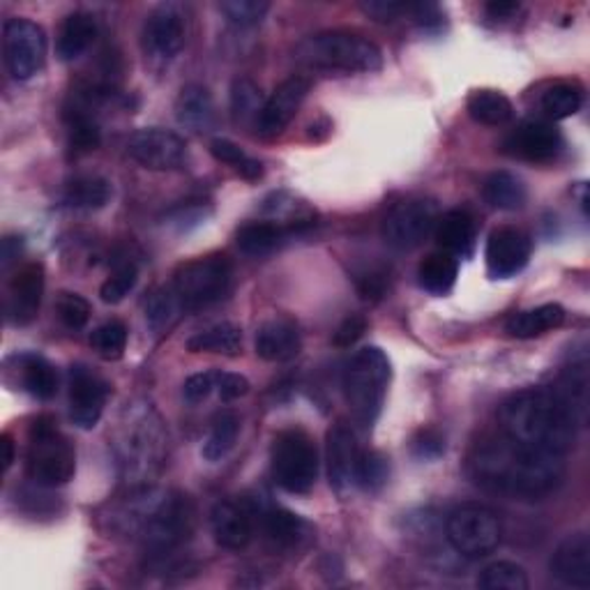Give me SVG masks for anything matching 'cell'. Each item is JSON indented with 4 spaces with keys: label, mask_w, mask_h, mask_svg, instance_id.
Wrapping results in <instances>:
<instances>
[{
    "label": "cell",
    "mask_w": 590,
    "mask_h": 590,
    "mask_svg": "<svg viewBox=\"0 0 590 590\" xmlns=\"http://www.w3.org/2000/svg\"><path fill=\"white\" fill-rule=\"evenodd\" d=\"M188 351L238 355L242 351V330L234 324L211 326V328L201 330L188 339Z\"/></svg>",
    "instance_id": "obj_36"
},
{
    "label": "cell",
    "mask_w": 590,
    "mask_h": 590,
    "mask_svg": "<svg viewBox=\"0 0 590 590\" xmlns=\"http://www.w3.org/2000/svg\"><path fill=\"white\" fill-rule=\"evenodd\" d=\"M265 537L280 549L298 552L311 540V526L298 514L284 508H265L259 517Z\"/></svg>",
    "instance_id": "obj_24"
},
{
    "label": "cell",
    "mask_w": 590,
    "mask_h": 590,
    "mask_svg": "<svg viewBox=\"0 0 590 590\" xmlns=\"http://www.w3.org/2000/svg\"><path fill=\"white\" fill-rule=\"evenodd\" d=\"M360 8L374 21H378V24H390V21L408 14L411 3H397V0H370V3H362Z\"/></svg>",
    "instance_id": "obj_50"
},
{
    "label": "cell",
    "mask_w": 590,
    "mask_h": 590,
    "mask_svg": "<svg viewBox=\"0 0 590 590\" xmlns=\"http://www.w3.org/2000/svg\"><path fill=\"white\" fill-rule=\"evenodd\" d=\"M98 19L90 12H72L63 21L58 42H56V54L63 63H72L81 58L93 42L98 39Z\"/></svg>",
    "instance_id": "obj_26"
},
{
    "label": "cell",
    "mask_w": 590,
    "mask_h": 590,
    "mask_svg": "<svg viewBox=\"0 0 590 590\" xmlns=\"http://www.w3.org/2000/svg\"><path fill=\"white\" fill-rule=\"evenodd\" d=\"M411 450H413V455L422 462L439 459L445 452V439L436 429H420L411 441Z\"/></svg>",
    "instance_id": "obj_48"
},
{
    "label": "cell",
    "mask_w": 590,
    "mask_h": 590,
    "mask_svg": "<svg viewBox=\"0 0 590 590\" xmlns=\"http://www.w3.org/2000/svg\"><path fill=\"white\" fill-rule=\"evenodd\" d=\"M109 399V383L86 365L70 370V416L79 429L98 427Z\"/></svg>",
    "instance_id": "obj_16"
},
{
    "label": "cell",
    "mask_w": 590,
    "mask_h": 590,
    "mask_svg": "<svg viewBox=\"0 0 590 590\" xmlns=\"http://www.w3.org/2000/svg\"><path fill=\"white\" fill-rule=\"evenodd\" d=\"M21 247H24V242H21V238L8 236V238L3 240V270H8V268L12 265V261L19 259Z\"/></svg>",
    "instance_id": "obj_55"
},
{
    "label": "cell",
    "mask_w": 590,
    "mask_h": 590,
    "mask_svg": "<svg viewBox=\"0 0 590 590\" xmlns=\"http://www.w3.org/2000/svg\"><path fill=\"white\" fill-rule=\"evenodd\" d=\"M257 355L265 362H288L303 349L300 330L288 319H272L259 326L254 339Z\"/></svg>",
    "instance_id": "obj_23"
},
{
    "label": "cell",
    "mask_w": 590,
    "mask_h": 590,
    "mask_svg": "<svg viewBox=\"0 0 590 590\" xmlns=\"http://www.w3.org/2000/svg\"><path fill=\"white\" fill-rule=\"evenodd\" d=\"M180 314H183V307H180L171 286L157 288L150 293V298L146 303V319L155 332L169 330Z\"/></svg>",
    "instance_id": "obj_43"
},
{
    "label": "cell",
    "mask_w": 590,
    "mask_h": 590,
    "mask_svg": "<svg viewBox=\"0 0 590 590\" xmlns=\"http://www.w3.org/2000/svg\"><path fill=\"white\" fill-rule=\"evenodd\" d=\"M178 123L192 132H208L215 125V102L206 86L190 83L175 100Z\"/></svg>",
    "instance_id": "obj_28"
},
{
    "label": "cell",
    "mask_w": 590,
    "mask_h": 590,
    "mask_svg": "<svg viewBox=\"0 0 590 590\" xmlns=\"http://www.w3.org/2000/svg\"><path fill=\"white\" fill-rule=\"evenodd\" d=\"M445 537L459 556L485 558L501 544L503 526L491 508L480 503H464L447 514Z\"/></svg>",
    "instance_id": "obj_10"
},
{
    "label": "cell",
    "mask_w": 590,
    "mask_h": 590,
    "mask_svg": "<svg viewBox=\"0 0 590 590\" xmlns=\"http://www.w3.org/2000/svg\"><path fill=\"white\" fill-rule=\"evenodd\" d=\"M565 321V309L560 305H540L535 309L529 311H519L514 314L512 319L508 321L506 330L508 334L517 337V339H533V337H542L556 328H560Z\"/></svg>",
    "instance_id": "obj_30"
},
{
    "label": "cell",
    "mask_w": 590,
    "mask_h": 590,
    "mask_svg": "<svg viewBox=\"0 0 590 590\" xmlns=\"http://www.w3.org/2000/svg\"><path fill=\"white\" fill-rule=\"evenodd\" d=\"M127 326L123 321H106L90 334V347L104 360H121L127 349Z\"/></svg>",
    "instance_id": "obj_44"
},
{
    "label": "cell",
    "mask_w": 590,
    "mask_h": 590,
    "mask_svg": "<svg viewBox=\"0 0 590 590\" xmlns=\"http://www.w3.org/2000/svg\"><path fill=\"white\" fill-rule=\"evenodd\" d=\"M483 196L496 211H519L529 198L526 185L510 171H493L485 178Z\"/></svg>",
    "instance_id": "obj_32"
},
{
    "label": "cell",
    "mask_w": 590,
    "mask_h": 590,
    "mask_svg": "<svg viewBox=\"0 0 590 590\" xmlns=\"http://www.w3.org/2000/svg\"><path fill=\"white\" fill-rule=\"evenodd\" d=\"M188 10L180 3L157 5L144 24L141 47L155 60H171L188 42Z\"/></svg>",
    "instance_id": "obj_13"
},
{
    "label": "cell",
    "mask_w": 590,
    "mask_h": 590,
    "mask_svg": "<svg viewBox=\"0 0 590 590\" xmlns=\"http://www.w3.org/2000/svg\"><path fill=\"white\" fill-rule=\"evenodd\" d=\"M3 58L16 81L35 77L47 60V33L31 19L14 16L3 26Z\"/></svg>",
    "instance_id": "obj_12"
},
{
    "label": "cell",
    "mask_w": 590,
    "mask_h": 590,
    "mask_svg": "<svg viewBox=\"0 0 590 590\" xmlns=\"http://www.w3.org/2000/svg\"><path fill=\"white\" fill-rule=\"evenodd\" d=\"M213 390H217V372H201V374H194L185 381L183 395H185L188 404L196 406L201 401H206Z\"/></svg>",
    "instance_id": "obj_49"
},
{
    "label": "cell",
    "mask_w": 590,
    "mask_h": 590,
    "mask_svg": "<svg viewBox=\"0 0 590 590\" xmlns=\"http://www.w3.org/2000/svg\"><path fill=\"white\" fill-rule=\"evenodd\" d=\"M56 314L67 330H81L90 321V305L79 293L63 291L56 300Z\"/></svg>",
    "instance_id": "obj_47"
},
{
    "label": "cell",
    "mask_w": 590,
    "mask_h": 590,
    "mask_svg": "<svg viewBox=\"0 0 590 590\" xmlns=\"http://www.w3.org/2000/svg\"><path fill=\"white\" fill-rule=\"evenodd\" d=\"M519 10V3H510V0H493L487 5V14L491 19H510Z\"/></svg>",
    "instance_id": "obj_54"
},
{
    "label": "cell",
    "mask_w": 590,
    "mask_h": 590,
    "mask_svg": "<svg viewBox=\"0 0 590 590\" xmlns=\"http://www.w3.org/2000/svg\"><path fill=\"white\" fill-rule=\"evenodd\" d=\"M393 378V365L388 355L378 347L360 349L344 370V397L353 413V420L365 429H374L381 418L385 395Z\"/></svg>",
    "instance_id": "obj_6"
},
{
    "label": "cell",
    "mask_w": 590,
    "mask_h": 590,
    "mask_svg": "<svg viewBox=\"0 0 590 590\" xmlns=\"http://www.w3.org/2000/svg\"><path fill=\"white\" fill-rule=\"evenodd\" d=\"M498 418L506 436L563 457L572 450L581 424L570 404L554 388H529L512 395Z\"/></svg>",
    "instance_id": "obj_3"
},
{
    "label": "cell",
    "mask_w": 590,
    "mask_h": 590,
    "mask_svg": "<svg viewBox=\"0 0 590 590\" xmlns=\"http://www.w3.org/2000/svg\"><path fill=\"white\" fill-rule=\"evenodd\" d=\"M0 445H3V468L10 470V466H12V462H14V443H12V439L5 434L3 439H0Z\"/></svg>",
    "instance_id": "obj_56"
},
{
    "label": "cell",
    "mask_w": 590,
    "mask_h": 590,
    "mask_svg": "<svg viewBox=\"0 0 590 590\" xmlns=\"http://www.w3.org/2000/svg\"><path fill=\"white\" fill-rule=\"evenodd\" d=\"M272 478L295 496L309 493L319 480V450L303 429H284L272 443Z\"/></svg>",
    "instance_id": "obj_9"
},
{
    "label": "cell",
    "mask_w": 590,
    "mask_h": 590,
    "mask_svg": "<svg viewBox=\"0 0 590 590\" xmlns=\"http://www.w3.org/2000/svg\"><path fill=\"white\" fill-rule=\"evenodd\" d=\"M263 98L261 88L249 79L238 77L231 86V116L238 125H259L261 111H263Z\"/></svg>",
    "instance_id": "obj_38"
},
{
    "label": "cell",
    "mask_w": 590,
    "mask_h": 590,
    "mask_svg": "<svg viewBox=\"0 0 590 590\" xmlns=\"http://www.w3.org/2000/svg\"><path fill=\"white\" fill-rule=\"evenodd\" d=\"M12 362L16 365V378L21 381V390H26L35 399H54L58 393V370L52 362L37 353H21L14 355Z\"/></svg>",
    "instance_id": "obj_25"
},
{
    "label": "cell",
    "mask_w": 590,
    "mask_h": 590,
    "mask_svg": "<svg viewBox=\"0 0 590 590\" xmlns=\"http://www.w3.org/2000/svg\"><path fill=\"white\" fill-rule=\"evenodd\" d=\"M533 252L529 234L517 226H498L487 240V270L491 280H510L526 268Z\"/></svg>",
    "instance_id": "obj_15"
},
{
    "label": "cell",
    "mask_w": 590,
    "mask_h": 590,
    "mask_svg": "<svg viewBox=\"0 0 590 590\" xmlns=\"http://www.w3.org/2000/svg\"><path fill=\"white\" fill-rule=\"evenodd\" d=\"M439 206L431 198H406L385 215L381 234L383 240L399 252H411L420 247L439 224Z\"/></svg>",
    "instance_id": "obj_11"
},
{
    "label": "cell",
    "mask_w": 590,
    "mask_h": 590,
    "mask_svg": "<svg viewBox=\"0 0 590 590\" xmlns=\"http://www.w3.org/2000/svg\"><path fill=\"white\" fill-rule=\"evenodd\" d=\"M194 517L196 510L190 496L139 487L129 489L123 501L111 508L106 521L113 533L139 542L152 556L164 558L190 540Z\"/></svg>",
    "instance_id": "obj_2"
},
{
    "label": "cell",
    "mask_w": 590,
    "mask_h": 590,
    "mask_svg": "<svg viewBox=\"0 0 590 590\" xmlns=\"http://www.w3.org/2000/svg\"><path fill=\"white\" fill-rule=\"evenodd\" d=\"M311 88V81L307 77H291L284 83H280L275 88V93H272L261 111L259 118V134L265 136V139H272V136L282 134L288 123L295 118V113L303 106L307 93Z\"/></svg>",
    "instance_id": "obj_19"
},
{
    "label": "cell",
    "mask_w": 590,
    "mask_h": 590,
    "mask_svg": "<svg viewBox=\"0 0 590 590\" xmlns=\"http://www.w3.org/2000/svg\"><path fill=\"white\" fill-rule=\"evenodd\" d=\"M459 263L447 252L429 254L418 268V282L431 295H447L457 284Z\"/></svg>",
    "instance_id": "obj_35"
},
{
    "label": "cell",
    "mask_w": 590,
    "mask_h": 590,
    "mask_svg": "<svg viewBox=\"0 0 590 590\" xmlns=\"http://www.w3.org/2000/svg\"><path fill=\"white\" fill-rule=\"evenodd\" d=\"M234 265L229 257L211 254L188 261L175 270L171 291L183 311H198L219 303L231 291Z\"/></svg>",
    "instance_id": "obj_8"
},
{
    "label": "cell",
    "mask_w": 590,
    "mask_h": 590,
    "mask_svg": "<svg viewBox=\"0 0 590 590\" xmlns=\"http://www.w3.org/2000/svg\"><path fill=\"white\" fill-rule=\"evenodd\" d=\"M44 295V268L42 263L21 265L5 295V316L12 326H29L37 319Z\"/></svg>",
    "instance_id": "obj_17"
},
{
    "label": "cell",
    "mask_w": 590,
    "mask_h": 590,
    "mask_svg": "<svg viewBox=\"0 0 590 590\" xmlns=\"http://www.w3.org/2000/svg\"><path fill=\"white\" fill-rule=\"evenodd\" d=\"M358 291L365 300H381L385 295V288H388V280H385V272H362V275L355 280Z\"/></svg>",
    "instance_id": "obj_53"
},
{
    "label": "cell",
    "mask_w": 590,
    "mask_h": 590,
    "mask_svg": "<svg viewBox=\"0 0 590 590\" xmlns=\"http://www.w3.org/2000/svg\"><path fill=\"white\" fill-rule=\"evenodd\" d=\"M554 577L570 588H590V540L586 533L567 535L552 556Z\"/></svg>",
    "instance_id": "obj_22"
},
{
    "label": "cell",
    "mask_w": 590,
    "mask_h": 590,
    "mask_svg": "<svg viewBox=\"0 0 590 590\" xmlns=\"http://www.w3.org/2000/svg\"><path fill=\"white\" fill-rule=\"evenodd\" d=\"M111 198V183L102 175L95 173H83L75 175L72 180H67L63 201L70 208L79 211H100L104 208Z\"/></svg>",
    "instance_id": "obj_29"
},
{
    "label": "cell",
    "mask_w": 590,
    "mask_h": 590,
    "mask_svg": "<svg viewBox=\"0 0 590 590\" xmlns=\"http://www.w3.org/2000/svg\"><path fill=\"white\" fill-rule=\"evenodd\" d=\"M390 478L388 457L376 450L360 452L355 466V485L365 493H378Z\"/></svg>",
    "instance_id": "obj_40"
},
{
    "label": "cell",
    "mask_w": 590,
    "mask_h": 590,
    "mask_svg": "<svg viewBox=\"0 0 590 590\" xmlns=\"http://www.w3.org/2000/svg\"><path fill=\"white\" fill-rule=\"evenodd\" d=\"M360 450L355 443V434L347 422H337L328 431V447H326V462H328V480L330 489L337 496H344L351 485H355V466H358Z\"/></svg>",
    "instance_id": "obj_20"
},
{
    "label": "cell",
    "mask_w": 590,
    "mask_h": 590,
    "mask_svg": "<svg viewBox=\"0 0 590 590\" xmlns=\"http://www.w3.org/2000/svg\"><path fill=\"white\" fill-rule=\"evenodd\" d=\"M29 478L37 487H60L67 485L77 473V452L54 418H37L29 434L26 450Z\"/></svg>",
    "instance_id": "obj_7"
},
{
    "label": "cell",
    "mask_w": 590,
    "mask_h": 590,
    "mask_svg": "<svg viewBox=\"0 0 590 590\" xmlns=\"http://www.w3.org/2000/svg\"><path fill=\"white\" fill-rule=\"evenodd\" d=\"M211 152L217 162H224L234 167L242 178L247 180H259L263 175V167L254 157H249L238 144L231 139H224V136H217V139L211 141Z\"/></svg>",
    "instance_id": "obj_42"
},
{
    "label": "cell",
    "mask_w": 590,
    "mask_h": 590,
    "mask_svg": "<svg viewBox=\"0 0 590 590\" xmlns=\"http://www.w3.org/2000/svg\"><path fill=\"white\" fill-rule=\"evenodd\" d=\"M254 512L245 503L219 501L211 512V526L215 542L224 549L240 552L254 537Z\"/></svg>",
    "instance_id": "obj_21"
},
{
    "label": "cell",
    "mask_w": 590,
    "mask_h": 590,
    "mask_svg": "<svg viewBox=\"0 0 590 590\" xmlns=\"http://www.w3.org/2000/svg\"><path fill=\"white\" fill-rule=\"evenodd\" d=\"M434 234L443 252L452 257H468L473 252L478 226H475V217L468 211L455 208L439 217Z\"/></svg>",
    "instance_id": "obj_27"
},
{
    "label": "cell",
    "mask_w": 590,
    "mask_h": 590,
    "mask_svg": "<svg viewBox=\"0 0 590 590\" xmlns=\"http://www.w3.org/2000/svg\"><path fill=\"white\" fill-rule=\"evenodd\" d=\"M127 152L134 162L150 171H175L188 162V144L175 132L150 127L129 136Z\"/></svg>",
    "instance_id": "obj_14"
},
{
    "label": "cell",
    "mask_w": 590,
    "mask_h": 590,
    "mask_svg": "<svg viewBox=\"0 0 590 590\" xmlns=\"http://www.w3.org/2000/svg\"><path fill=\"white\" fill-rule=\"evenodd\" d=\"M563 134L552 121H526L521 123L508 139L506 152L526 162H552L563 150Z\"/></svg>",
    "instance_id": "obj_18"
},
{
    "label": "cell",
    "mask_w": 590,
    "mask_h": 590,
    "mask_svg": "<svg viewBox=\"0 0 590 590\" xmlns=\"http://www.w3.org/2000/svg\"><path fill=\"white\" fill-rule=\"evenodd\" d=\"M466 470L475 485L491 493L537 501L560 487L565 462L563 455L517 443L501 431L470 447Z\"/></svg>",
    "instance_id": "obj_1"
},
{
    "label": "cell",
    "mask_w": 590,
    "mask_h": 590,
    "mask_svg": "<svg viewBox=\"0 0 590 590\" xmlns=\"http://www.w3.org/2000/svg\"><path fill=\"white\" fill-rule=\"evenodd\" d=\"M219 12L229 19L234 26L249 29L261 24L270 12V3H265V0H226V3L219 5Z\"/></svg>",
    "instance_id": "obj_46"
},
{
    "label": "cell",
    "mask_w": 590,
    "mask_h": 590,
    "mask_svg": "<svg viewBox=\"0 0 590 590\" xmlns=\"http://www.w3.org/2000/svg\"><path fill=\"white\" fill-rule=\"evenodd\" d=\"M113 450H116L121 475L129 489L150 487L162 473L169 455V434L152 404H127L116 439H113Z\"/></svg>",
    "instance_id": "obj_4"
},
{
    "label": "cell",
    "mask_w": 590,
    "mask_h": 590,
    "mask_svg": "<svg viewBox=\"0 0 590 590\" xmlns=\"http://www.w3.org/2000/svg\"><path fill=\"white\" fill-rule=\"evenodd\" d=\"M478 586L487 590H529V575L517 563L496 560L480 572Z\"/></svg>",
    "instance_id": "obj_41"
},
{
    "label": "cell",
    "mask_w": 590,
    "mask_h": 590,
    "mask_svg": "<svg viewBox=\"0 0 590 590\" xmlns=\"http://www.w3.org/2000/svg\"><path fill=\"white\" fill-rule=\"evenodd\" d=\"M293 236L288 229H284L277 222H249L240 226L236 236L238 247L249 257H265L288 238Z\"/></svg>",
    "instance_id": "obj_34"
},
{
    "label": "cell",
    "mask_w": 590,
    "mask_h": 590,
    "mask_svg": "<svg viewBox=\"0 0 590 590\" xmlns=\"http://www.w3.org/2000/svg\"><path fill=\"white\" fill-rule=\"evenodd\" d=\"M295 63L314 72H378L383 52L372 39L353 31H324L305 37L293 52Z\"/></svg>",
    "instance_id": "obj_5"
},
{
    "label": "cell",
    "mask_w": 590,
    "mask_h": 590,
    "mask_svg": "<svg viewBox=\"0 0 590 590\" xmlns=\"http://www.w3.org/2000/svg\"><path fill=\"white\" fill-rule=\"evenodd\" d=\"M365 330H367V319H365V316L351 314V316H347V319L342 321V326L337 328V332L332 337V342L339 349H351L358 342V339L362 334H365Z\"/></svg>",
    "instance_id": "obj_51"
},
{
    "label": "cell",
    "mask_w": 590,
    "mask_h": 590,
    "mask_svg": "<svg viewBox=\"0 0 590 590\" xmlns=\"http://www.w3.org/2000/svg\"><path fill=\"white\" fill-rule=\"evenodd\" d=\"M217 393L222 401H236L249 393V381L240 374L217 372Z\"/></svg>",
    "instance_id": "obj_52"
},
{
    "label": "cell",
    "mask_w": 590,
    "mask_h": 590,
    "mask_svg": "<svg viewBox=\"0 0 590 590\" xmlns=\"http://www.w3.org/2000/svg\"><path fill=\"white\" fill-rule=\"evenodd\" d=\"M136 282H139V268H136L134 261L125 259V261L116 263L109 280L100 288L102 303H106V305L123 303L125 295H129V291L136 286Z\"/></svg>",
    "instance_id": "obj_45"
},
{
    "label": "cell",
    "mask_w": 590,
    "mask_h": 590,
    "mask_svg": "<svg viewBox=\"0 0 590 590\" xmlns=\"http://www.w3.org/2000/svg\"><path fill=\"white\" fill-rule=\"evenodd\" d=\"M238 434H240L238 416L229 413V411L219 413L213 420V427H211V434H208L206 443H203V450H201L203 459L211 462V464L224 459L234 450V445L238 441Z\"/></svg>",
    "instance_id": "obj_37"
},
{
    "label": "cell",
    "mask_w": 590,
    "mask_h": 590,
    "mask_svg": "<svg viewBox=\"0 0 590 590\" xmlns=\"http://www.w3.org/2000/svg\"><path fill=\"white\" fill-rule=\"evenodd\" d=\"M65 123H67V141H70L75 155H88L100 148L102 132L95 113H90V109L72 102L65 111Z\"/></svg>",
    "instance_id": "obj_31"
},
{
    "label": "cell",
    "mask_w": 590,
    "mask_h": 590,
    "mask_svg": "<svg viewBox=\"0 0 590 590\" xmlns=\"http://www.w3.org/2000/svg\"><path fill=\"white\" fill-rule=\"evenodd\" d=\"M466 109L470 113V118L480 125L498 127L512 121L514 116V106L512 102L501 93V90H491V88H480L473 90L468 95Z\"/></svg>",
    "instance_id": "obj_33"
},
{
    "label": "cell",
    "mask_w": 590,
    "mask_h": 590,
    "mask_svg": "<svg viewBox=\"0 0 590 590\" xmlns=\"http://www.w3.org/2000/svg\"><path fill=\"white\" fill-rule=\"evenodd\" d=\"M540 104H542V111L547 113L552 121H565V118H572L581 109L583 93L577 83L558 81L544 90Z\"/></svg>",
    "instance_id": "obj_39"
}]
</instances>
